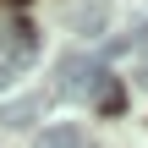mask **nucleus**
<instances>
[{
	"label": "nucleus",
	"instance_id": "obj_1",
	"mask_svg": "<svg viewBox=\"0 0 148 148\" xmlns=\"http://www.w3.org/2000/svg\"><path fill=\"white\" fill-rule=\"evenodd\" d=\"M55 93H60V99H99L104 110L121 104V88L110 82V71H104L88 49L60 55V66H55Z\"/></svg>",
	"mask_w": 148,
	"mask_h": 148
},
{
	"label": "nucleus",
	"instance_id": "obj_2",
	"mask_svg": "<svg viewBox=\"0 0 148 148\" xmlns=\"http://www.w3.org/2000/svg\"><path fill=\"white\" fill-rule=\"evenodd\" d=\"M0 44H5V66L16 71V66H27L33 60V49H38V38H33V27L27 22H11L5 33H0Z\"/></svg>",
	"mask_w": 148,
	"mask_h": 148
},
{
	"label": "nucleus",
	"instance_id": "obj_3",
	"mask_svg": "<svg viewBox=\"0 0 148 148\" xmlns=\"http://www.w3.org/2000/svg\"><path fill=\"white\" fill-rule=\"evenodd\" d=\"M38 115H44V93H22L0 110V126H33Z\"/></svg>",
	"mask_w": 148,
	"mask_h": 148
},
{
	"label": "nucleus",
	"instance_id": "obj_4",
	"mask_svg": "<svg viewBox=\"0 0 148 148\" xmlns=\"http://www.w3.org/2000/svg\"><path fill=\"white\" fill-rule=\"evenodd\" d=\"M82 143H88V137H82L77 121H55V126L38 132V143H33V148H82Z\"/></svg>",
	"mask_w": 148,
	"mask_h": 148
},
{
	"label": "nucleus",
	"instance_id": "obj_5",
	"mask_svg": "<svg viewBox=\"0 0 148 148\" xmlns=\"http://www.w3.org/2000/svg\"><path fill=\"white\" fill-rule=\"evenodd\" d=\"M11 5H22V0H11Z\"/></svg>",
	"mask_w": 148,
	"mask_h": 148
}]
</instances>
